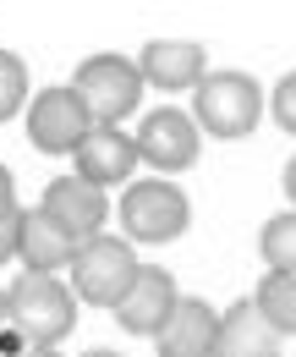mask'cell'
Returning <instances> with one entry per match:
<instances>
[{
	"mask_svg": "<svg viewBox=\"0 0 296 357\" xmlns=\"http://www.w3.org/2000/svg\"><path fill=\"white\" fill-rule=\"evenodd\" d=\"M154 341H159V357H214L219 313H214L203 297H176L165 330H159Z\"/></svg>",
	"mask_w": 296,
	"mask_h": 357,
	"instance_id": "cell-10",
	"label": "cell"
},
{
	"mask_svg": "<svg viewBox=\"0 0 296 357\" xmlns=\"http://www.w3.org/2000/svg\"><path fill=\"white\" fill-rule=\"evenodd\" d=\"M137 269L143 264L132 259V242H121V236H93L72 259V291L83 303H93V308H121V297L132 291Z\"/></svg>",
	"mask_w": 296,
	"mask_h": 357,
	"instance_id": "cell-3",
	"label": "cell"
},
{
	"mask_svg": "<svg viewBox=\"0 0 296 357\" xmlns=\"http://www.w3.org/2000/svg\"><path fill=\"white\" fill-rule=\"evenodd\" d=\"M11 324V308H6V291H0V330Z\"/></svg>",
	"mask_w": 296,
	"mask_h": 357,
	"instance_id": "cell-23",
	"label": "cell"
},
{
	"mask_svg": "<svg viewBox=\"0 0 296 357\" xmlns=\"http://www.w3.org/2000/svg\"><path fill=\"white\" fill-rule=\"evenodd\" d=\"M253 303H258V313H263V319H269L280 335H296V275H280V269H269Z\"/></svg>",
	"mask_w": 296,
	"mask_h": 357,
	"instance_id": "cell-15",
	"label": "cell"
},
{
	"mask_svg": "<svg viewBox=\"0 0 296 357\" xmlns=\"http://www.w3.org/2000/svg\"><path fill=\"white\" fill-rule=\"evenodd\" d=\"M17 236H22V215H11V220H0V264L17 253Z\"/></svg>",
	"mask_w": 296,
	"mask_h": 357,
	"instance_id": "cell-19",
	"label": "cell"
},
{
	"mask_svg": "<svg viewBox=\"0 0 296 357\" xmlns=\"http://www.w3.org/2000/svg\"><path fill=\"white\" fill-rule=\"evenodd\" d=\"M83 357H121V352H104V347H99V352H83Z\"/></svg>",
	"mask_w": 296,
	"mask_h": 357,
	"instance_id": "cell-24",
	"label": "cell"
},
{
	"mask_svg": "<svg viewBox=\"0 0 296 357\" xmlns=\"http://www.w3.org/2000/svg\"><path fill=\"white\" fill-rule=\"evenodd\" d=\"M72 89L83 93V105L93 110L99 127H121L132 110H137V99H143V72H137V61L104 50V55H88L83 66H77Z\"/></svg>",
	"mask_w": 296,
	"mask_h": 357,
	"instance_id": "cell-2",
	"label": "cell"
},
{
	"mask_svg": "<svg viewBox=\"0 0 296 357\" xmlns=\"http://www.w3.org/2000/svg\"><path fill=\"white\" fill-rule=\"evenodd\" d=\"M170 308H176V280H170V269H137V280H132V291L121 297V308H116V324L127 330V335H159L165 330Z\"/></svg>",
	"mask_w": 296,
	"mask_h": 357,
	"instance_id": "cell-8",
	"label": "cell"
},
{
	"mask_svg": "<svg viewBox=\"0 0 296 357\" xmlns=\"http://www.w3.org/2000/svg\"><path fill=\"white\" fill-rule=\"evenodd\" d=\"M93 127L99 121H93V110L83 105L77 89H44L28 105V143L39 154H77Z\"/></svg>",
	"mask_w": 296,
	"mask_h": 357,
	"instance_id": "cell-5",
	"label": "cell"
},
{
	"mask_svg": "<svg viewBox=\"0 0 296 357\" xmlns=\"http://www.w3.org/2000/svg\"><path fill=\"white\" fill-rule=\"evenodd\" d=\"M286 192H291V204H296V154H291V165H286Z\"/></svg>",
	"mask_w": 296,
	"mask_h": 357,
	"instance_id": "cell-21",
	"label": "cell"
},
{
	"mask_svg": "<svg viewBox=\"0 0 296 357\" xmlns=\"http://www.w3.org/2000/svg\"><path fill=\"white\" fill-rule=\"evenodd\" d=\"M49 220H61V231H72L77 242H93L99 225H104V192L88 187L83 176H55L44 187V204H39Z\"/></svg>",
	"mask_w": 296,
	"mask_h": 357,
	"instance_id": "cell-9",
	"label": "cell"
},
{
	"mask_svg": "<svg viewBox=\"0 0 296 357\" xmlns=\"http://www.w3.org/2000/svg\"><path fill=\"white\" fill-rule=\"evenodd\" d=\"M11 187H17V181H11V171L0 165V220H11V215H22V209H17V192H11Z\"/></svg>",
	"mask_w": 296,
	"mask_h": 357,
	"instance_id": "cell-20",
	"label": "cell"
},
{
	"mask_svg": "<svg viewBox=\"0 0 296 357\" xmlns=\"http://www.w3.org/2000/svg\"><path fill=\"white\" fill-rule=\"evenodd\" d=\"M22 99H28V66H22V55L0 50V121H11Z\"/></svg>",
	"mask_w": 296,
	"mask_h": 357,
	"instance_id": "cell-17",
	"label": "cell"
},
{
	"mask_svg": "<svg viewBox=\"0 0 296 357\" xmlns=\"http://www.w3.org/2000/svg\"><path fill=\"white\" fill-rule=\"evenodd\" d=\"M192 110H198V127L214 137H247L263 116V93L247 72H209L198 93H192Z\"/></svg>",
	"mask_w": 296,
	"mask_h": 357,
	"instance_id": "cell-4",
	"label": "cell"
},
{
	"mask_svg": "<svg viewBox=\"0 0 296 357\" xmlns=\"http://www.w3.org/2000/svg\"><path fill=\"white\" fill-rule=\"evenodd\" d=\"M274 352H280V330L258 313V303H236L231 313H219L214 357H274Z\"/></svg>",
	"mask_w": 296,
	"mask_h": 357,
	"instance_id": "cell-14",
	"label": "cell"
},
{
	"mask_svg": "<svg viewBox=\"0 0 296 357\" xmlns=\"http://www.w3.org/2000/svg\"><path fill=\"white\" fill-rule=\"evenodd\" d=\"M198 149H203L198 143V121L187 110H176V105L148 110L143 127H137V154L154 171H187V165H198Z\"/></svg>",
	"mask_w": 296,
	"mask_h": 357,
	"instance_id": "cell-7",
	"label": "cell"
},
{
	"mask_svg": "<svg viewBox=\"0 0 296 357\" xmlns=\"http://www.w3.org/2000/svg\"><path fill=\"white\" fill-rule=\"evenodd\" d=\"M274 121L296 137V72H291V77H280V89H274Z\"/></svg>",
	"mask_w": 296,
	"mask_h": 357,
	"instance_id": "cell-18",
	"label": "cell"
},
{
	"mask_svg": "<svg viewBox=\"0 0 296 357\" xmlns=\"http://www.w3.org/2000/svg\"><path fill=\"white\" fill-rule=\"evenodd\" d=\"M6 308H11V330L28 347H61L77 324V291H66L55 275H22L6 291Z\"/></svg>",
	"mask_w": 296,
	"mask_h": 357,
	"instance_id": "cell-1",
	"label": "cell"
},
{
	"mask_svg": "<svg viewBox=\"0 0 296 357\" xmlns=\"http://www.w3.org/2000/svg\"><path fill=\"white\" fill-rule=\"evenodd\" d=\"M72 160H77V176L88 187H116V181H127L137 171L143 154H137V137H127L121 127H93Z\"/></svg>",
	"mask_w": 296,
	"mask_h": 357,
	"instance_id": "cell-11",
	"label": "cell"
},
{
	"mask_svg": "<svg viewBox=\"0 0 296 357\" xmlns=\"http://www.w3.org/2000/svg\"><path fill=\"white\" fill-rule=\"evenodd\" d=\"M187 220H192V204L170 181H137L121 198V225L132 242H176L187 231Z\"/></svg>",
	"mask_w": 296,
	"mask_h": 357,
	"instance_id": "cell-6",
	"label": "cell"
},
{
	"mask_svg": "<svg viewBox=\"0 0 296 357\" xmlns=\"http://www.w3.org/2000/svg\"><path fill=\"white\" fill-rule=\"evenodd\" d=\"M22 357H61V352H55V347H28Z\"/></svg>",
	"mask_w": 296,
	"mask_h": 357,
	"instance_id": "cell-22",
	"label": "cell"
},
{
	"mask_svg": "<svg viewBox=\"0 0 296 357\" xmlns=\"http://www.w3.org/2000/svg\"><path fill=\"white\" fill-rule=\"evenodd\" d=\"M77 248H83V242H77L72 231H61V220H49L44 209H22V236H17V253H22L28 275H55V269H72Z\"/></svg>",
	"mask_w": 296,
	"mask_h": 357,
	"instance_id": "cell-13",
	"label": "cell"
},
{
	"mask_svg": "<svg viewBox=\"0 0 296 357\" xmlns=\"http://www.w3.org/2000/svg\"><path fill=\"white\" fill-rule=\"evenodd\" d=\"M258 253H263V264H269V269L296 275V209H291V215H274V220L263 225Z\"/></svg>",
	"mask_w": 296,
	"mask_h": 357,
	"instance_id": "cell-16",
	"label": "cell"
},
{
	"mask_svg": "<svg viewBox=\"0 0 296 357\" xmlns=\"http://www.w3.org/2000/svg\"><path fill=\"white\" fill-rule=\"evenodd\" d=\"M203 45L198 39H154V45L143 50V61H137V72H143V83H154V89L165 93H181V89H198L209 72H203Z\"/></svg>",
	"mask_w": 296,
	"mask_h": 357,
	"instance_id": "cell-12",
	"label": "cell"
}]
</instances>
